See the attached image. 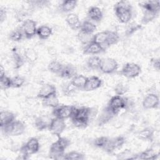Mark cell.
I'll return each mask as SVG.
<instances>
[{
	"label": "cell",
	"instance_id": "1",
	"mask_svg": "<svg viewBox=\"0 0 160 160\" xmlns=\"http://www.w3.org/2000/svg\"><path fill=\"white\" fill-rule=\"evenodd\" d=\"M92 110L90 108L81 107L75 108L71 119L72 124L78 128H84L88 125V122Z\"/></svg>",
	"mask_w": 160,
	"mask_h": 160
},
{
	"label": "cell",
	"instance_id": "2",
	"mask_svg": "<svg viewBox=\"0 0 160 160\" xmlns=\"http://www.w3.org/2000/svg\"><path fill=\"white\" fill-rule=\"evenodd\" d=\"M114 11L119 21L123 24L129 22L132 18V12L131 5L127 1H121L114 6Z\"/></svg>",
	"mask_w": 160,
	"mask_h": 160
},
{
	"label": "cell",
	"instance_id": "3",
	"mask_svg": "<svg viewBox=\"0 0 160 160\" xmlns=\"http://www.w3.org/2000/svg\"><path fill=\"white\" fill-rule=\"evenodd\" d=\"M70 141L64 137H58V140L50 146L49 156L55 159H62L66 149L70 145Z\"/></svg>",
	"mask_w": 160,
	"mask_h": 160
},
{
	"label": "cell",
	"instance_id": "4",
	"mask_svg": "<svg viewBox=\"0 0 160 160\" xmlns=\"http://www.w3.org/2000/svg\"><path fill=\"white\" fill-rule=\"evenodd\" d=\"M2 132L6 136H18L24 133L26 129L25 124L21 121L15 120L11 124L2 127Z\"/></svg>",
	"mask_w": 160,
	"mask_h": 160
},
{
	"label": "cell",
	"instance_id": "5",
	"mask_svg": "<svg viewBox=\"0 0 160 160\" xmlns=\"http://www.w3.org/2000/svg\"><path fill=\"white\" fill-rule=\"evenodd\" d=\"M39 146V142L37 138H30L21 148V152L24 159H28L29 156L38 152Z\"/></svg>",
	"mask_w": 160,
	"mask_h": 160
},
{
	"label": "cell",
	"instance_id": "6",
	"mask_svg": "<svg viewBox=\"0 0 160 160\" xmlns=\"http://www.w3.org/2000/svg\"><path fill=\"white\" fill-rule=\"evenodd\" d=\"M127 102L128 100L126 98H124L121 96L115 95L110 99L107 106L114 114L117 115L121 109L126 108Z\"/></svg>",
	"mask_w": 160,
	"mask_h": 160
},
{
	"label": "cell",
	"instance_id": "7",
	"mask_svg": "<svg viewBox=\"0 0 160 160\" xmlns=\"http://www.w3.org/2000/svg\"><path fill=\"white\" fill-rule=\"evenodd\" d=\"M76 107L72 105H59L53 108L52 114L54 117L62 119L71 118Z\"/></svg>",
	"mask_w": 160,
	"mask_h": 160
},
{
	"label": "cell",
	"instance_id": "8",
	"mask_svg": "<svg viewBox=\"0 0 160 160\" xmlns=\"http://www.w3.org/2000/svg\"><path fill=\"white\" fill-rule=\"evenodd\" d=\"M141 67L136 63L128 62L124 64L120 71V74L127 78H134L141 73Z\"/></svg>",
	"mask_w": 160,
	"mask_h": 160
},
{
	"label": "cell",
	"instance_id": "9",
	"mask_svg": "<svg viewBox=\"0 0 160 160\" xmlns=\"http://www.w3.org/2000/svg\"><path fill=\"white\" fill-rule=\"evenodd\" d=\"M118 68V62L113 58H101L99 70L104 74H112L117 71Z\"/></svg>",
	"mask_w": 160,
	"mask_h": 160
},
{
	"label": "cell",
	"instance_id": "10",
	"mask_svg": "<svg viewBox=\"0 0 160 160\" xmlns=\"http://www.w3.org/2000/svg\"><path fill=\"white\" fill-rule=\"evenodd\" d=\"M66 128V124L64 119L54 117L51 119L48 129L52 134L59 137L65 130Z\"/></svg>",
	"mask_w": 160,
	"mask_h": 160
},
{
	"label": "cell",
	"instance_id": "11",
	"mask_svg": "<svg viewBox=\"0 0 160 160\" xmlns=\"http://www.w3.org/2000/svg\"><path fill=\"white\" fill-rule=\"evenodd\" d=\"M21 29L26 39H31L36 34L38 28L36 22L34 20L27 19L23 21Z\"/></svg>",
	"mask_w": 160,
	"mask_h": 160
},
{
	"label": "cell",
	"instance_id": "12",
	"mask_svg": "<svg viewBox=\"0 0 160 160\" xmlns=\"http://www.w3.org/2000/svg\"><path fill=\"white\" fill-rule=\"evenodd\" d=\"M126 142V138L123 136H118L109 140L104 151L108 153H111L114 151L120 149Z\"/></svg>",
	"mask_w": 160,
	"mask_h": 160
},
{
	"label": "cell",
	"instance_id": "13",
	"mask_svg": "<svg viewBox=\"0 0 160 160\" xmlns=\"http://www.w3.org/2000/svg\"><path fill=\"white\" fill-rule=\"evenodd\" d=\"M142 104L145 109H157L159 106V96L154 93L148 94L144 98Z\"/></svg>",
	"mask_w": 160,
	"mask_h": 160
},
{
	"label": "cell",
	"instance_id": "14",
	"mask_svg": "<svg viewBox=\"0 0 160 160\" xmlns=\"http://www.w3.org/2000/svg\"><path fill=\"white\" fill-rule=\"evenodd\" d=\"M110 31H104L96 33L93 36L92 42L101 45L104 49L108 48Z\"/></svg>",
	"mask_w": 160,
	"mask_h": 160
},
{
	"label": "cell",
	"instance_id": "15",
	"mask_svg": "<svg viewBox=\"0 0 160 160\" xmlns=\"http://www.w3.org/2000/svg\"><path fill=\"white\" fill-rule=\"evenodd\" d=\"M102 84L101 79L93 76L91 77H87L86 82L83 88L85 91H92L99 88Z\"/></svg>",
	"mask_w": 160,
	"mask_h": 160
},
{
	"label": "cell",
	"instance_id": "16",
	"mask_svg": "<svg viewBox=\"0 0 160 160\" xmlns=\"http://www.w3.org/2000/svg\"><path fill=\"white\" fill-rule=\"evenodd\" d=\"M56 94V88L51 84H45L39 90L37 94L38 98L43 99L52 94Z\"/></svg>",
	"mask_w": 160,
	"mask_h": 160
},
{
	"label": "cell",
	"instance_id": "17",
	"mask_svg": "<svg viewBox=\"0 0 160 160\" xmlns=\"http://www.w3.org/2000/svg\"><path fill=\"white\" fill-rule=\"evenodd\" d=\"M116 116L112 111L108 107L106 106L101 113L99 116L98 118V126H103L107 122H108L110 120H111Z\"/></svg>",
	"mask_w": 160,
	"mask_h": 160
},
{
	"label": "cell",
	"instance_id": "18",
	"mask_svg": "<svg viewBox=\"0 0 160 160\" xmlns=\"http://www.w3.org/2000/svg\"><path fill=\"white\" fill-rule=\"evenodd\" d=\"M76 74V68L71 64H68L66 65H64L59 76L64 79H72Z\"/></svg>",
	"mask_w": 160,
	"mask_h": 160
},
{
	"label": "cell",
	"instance_id": "19",
	"mask_svg": "<svg viewBox=\"0 0 160 160\" xmlns=\"http://www.w3.org/2000/svg\"><path fill=\"white\" fill-rule=\"evenodd\" d=\"M87 14L89 20L96 22H100L103 17L101 9L97 6L90 7L88 11Z\"/></svg>",
	"mask_w": 160,
	"mask_h": 160
},
{
	"label": "cell",
	"instance_id": "20",
	"mask_svg": "<svg viewBox=\"0 0 160 160\" xmlns=\"http://www.w3.org/2000/svg\"><path fill=\"white\" fill-rule=\"evenodd\" d=\"M66 22L73 30L80 29L81 22L79 16L75 13H69L66 17Z\"/></svg>",
	"mask_w": 160,
	"mask_h": 160
},
{
	"label": "cell",
	"instance_id": "21",
	"mask_svg": "<svg viewBox=\"0 0 160 160\" xmlns=\"http://www.w3.org/2000/svg\"><path fill=\"white\" fill-rule=\"evenodd\" d=\"M139 6L143 10L159 13L160 2L159 1H147L139 3Z\"/></svg>",
	"mask_w": 160,
	"mask_h": 160
},
{
	"label": "cell",
	"instance_id": "22",
	"mask_svg": "<svg viewBox=\"0 0 160 160\" xmlns=\"http://www.w3.org/2000/svg\"><path fill=\"white\" fill-rule=\"evenodd\" d=\"M104 50L105 49L101 45L92 41L85 46L83 50V53L85 54L95 55L101 53L102 52L104 51Z\"/></svg>",
	"mask_w": 160,
	"mask_h": 160
},
{
	"label": "cell",
	"instance_id": "23",
	"mask_svg": "<svg viewBox=\"0 0 160 160\" xmlns=\"http://www.w3.org/2000/svg\"><path fill=\"white\" fill-rule=\"evenodd\" d=\"M0 117L1 128L6 126L16 120V116L14 114L8 111H1L0 113Z\"/></svg>",
	"mask_w": 160,
	"mask_h": 160
},
{
	"label": "cell",
	"instance_id": "24",
	"mask_svg": "<svg viewBox=\"0 0 160 160\" xmlns=\"http://www.w3.org/2000/svg\"><path fill=\"white\" fill-rule=\"evenodd\" d=\"M51 121V119L48 116H41L36 119L34 125L38 131H43L49 128Z\"/></svg>",
	"mask_w": 160,
	"mask_h": 160
},
{
	"label": "cell",
	"instance_id": "25",
	"mask_svg": "<svg viewBox=\"0 0 160 160\" xmlns=\"http://www.w3.org/2000/svg\"><path fill=\"white\" fill-rule=\"evenodd\" d=\"M154 134V129L151 127H147L138 132L137 136L142 141H151Z\"/></svg>",
	"mask_w": 160,
	"mask_h": 160
},
{
	"label": "cell",
	"instance_id": "26",
	"mask_svg": "<svg viewBox=\"0 0 160 160\" xmlns=\"http://www.w3.org/2000/svg\"><path fill=\"white\" fill-rule=\"evenodd\" d=\"M86 79L87 77H85L84 75L76 74L74 77H73L71 79V82L78 90H83V88L86 82Z\"/></svg>",
	"mask_w": 160,
	"mask_h": 160
},
{
	"label": "cell",
	"instance_id": "27",
	"mask_svg": "<svg viewBox=\"0 0 160 160\" xmlns=\"http://www.w3.org/2000/svg\"><path fill=\"white\" fill-rule=\"evenodd\" d=\"M52 29L46 25H42L38 28L36 34L41 39L45 40L48 39L52 34Z\"/></svg>",
	"mask_w": 160,
	"mask_h": 160
},
{
	"label": "cell",
	"instance_id": "28",
	"mask_svg": "<svg viewBox=\"0 0 160 160\" xmlns=\"http://www.w3.org/2000/svg\"><path fill=\"white\" fill-rule=\"evenodd\" d=\"M96 29V24L92 21L89 19H86L81 22L79 30L86 33L92 34V33L95 31Z\"/></svg>",
	"mask_w": 160,
	"mask_h": 160
},
{
	"label": "cell",
	"instance_id": "29",
	"mask_svg": "<svg viewBox=\"0 0 160 160\" xmlns=\"http://www.w3.org/2000/svg\"><path fill=\"white\" fill-rule=\"evenodd\" d=\"M159 153H156L152 148H149L138 154V159H156Z\"/></svg>",
	"mask_w": 160,
	"mask_h": 160
},
{
	"label": "cell",
	"instance_id": "30",
	"mask_svg": "<svg viewBox=\"0 0 160 160\" xmlns=\"http://www.w3.org/2000/svg\"><path fill=\"white\" fill-rule=\"evenodd\" d=\"M42 103L43 106H46V107H49V108H55L59 106V102L58 98L57 97L56 94H52L45 99H42Z\"/></svg>",
	"mask_w": 160,
	"mask_h": 160
},
{
	"label": "cell",
	"instance_id": "31",
	"mask_svg": "<svg viewBox=\"0 0 160 160\" xmlns=\"http://www.w3.org/2000/svg\"><path fill=\"white\" fill-rule=\"evenodd\" d=\"M77 3L78 1L75 0L63 1L60 5V8L62 12H69L76 7Z\"/></svg>",
	"mask_w": 160,
	"mask_h": 160
},
{
	"label": "cell",
	"instance_id": "32",
	"mask_svg": "<svg viewBox=\"0 0 160 160\" xmlns=\"http://www.w3.org/2000/svg\"><path fill=\"white\" fill-rule=\"evenodd\" d=\"M101 59L99 56H92L89 57L87 61L88 67L92 70H99Z\"/></svg>",
	"mask_w": 160,
	"mask_h": 160
},
{
	"label": "cell",
	"instance_id": "33",
	"mask_svg": "<svg viewBox=\"0 0 160 160\" xmlns=\"http://www.w3.org/2000/svg\"><path fill=\"white\" fill-rule=\"evenodd\" d=\"M63 66H64V65L62 63H61L58 61L54 60V61H51L49 63V64L48 66V69L52 73L56 74L59 75L60 72L61 71Z\"/></svg>",
	"mask_w": 160,
	"mask_h": 160
},
{
	"label": "cell",
	"instance_id": "34",
	"mask_svg": "<svg viewBox=\"0 0 160 160\" xmlns=\"http://www.w3.org/2000/svg\"><path fill=\"white\" fill-rule=\"evenodd\" d=\"M85 159L84 154L79 152L78 151H71L68 153H66L63 155L62 159H68V160H83Z\"/></svg>",
	"mask_w": 160,
	"mask_h": 160
},
{
	"label": "cell",
	"instance_id": "35",
	"mask_svg": "<svg viewBox=\"0 0 160 160\" xmlns=\"http://www.w3.org/2000/svg\"><path fill=\"white\" fill-rule=\"evenodd\" d=\"M93 36L91 34H88L84 32H82L79 30L78 34V38L79 41L84 45H87L91 42L92 41V38Z\"/></svg>",
	"mask_w": 160,
	"mask_h": 160
},
{
	"label": "cell",
	"instance_id": "36",
	"mask_svg": "<svg viewBox=\"0 0 160 160\" xmlns=\"http://www.w3.org/2000/svg\"><path fill=\"white\" fill-rule=\"evenodd\" d=\"M77 90L78 89L72 84L71 81L66 83L62 86V89L63 94H64V96H74L76 93Z\"/></svg>",
	"mask_w": 160,
	"mask_h": 160
},
{
	"label": "cell",
	"instance_id": "37",
	"mask_svg": "<svg viewBox=\"0 0 160 160\" xmlns=\"http://www.w3.org/2000/svg\"><path fill=\"white\" fill-rule=\"evenodd\" d=\"M158 14L159 13L157 12L143 10V16L141 19L142 24H146L149 23V22L152 21L154 19H155L158 16Z\"/></svg>",
	"mask_w": 160,
	"mask_h": 160
},
{
	"label": "cell",
	"instance_id": "38",
	"mask_svg": "<svg viewBox=\"0 0 160 160\" xmlns=\"http://www.w3.org/2000/svg\"><path fill=\"white\" fill-rule=\"evenodd\" d=\"M109 140V138L106 136L98 137L93 141V145L96 148H98L104 150L106 145L108 144Z\"/></svg>",
	"mask_w": 160,
	"mask_h": 160
},
{
	"label": "cell",
	"instance_id": "39",
	"mask_svg": "<svg viewBox=\"0 0 160 160\" xmlns=\"http://www.w3.org/2000/svg\"><path fill=\"white\" fill-rule=\"evenodd\" d=\"M12 60L14 62V68L16 69H19L21 68L24 62V59L23 57L19 52L15 51L12 52Z\"/></svg>",
	"mask_w": 160,
	"mask_h": 160
},
{
	"label": "cell",
	"instance_id": "40",
	"mask_svg": "<svg viewBox=\"0 0 160 160\" xmlns=\"http://www.w3.org/2000/svg\"><path fill=\"white\" fill-rule=\"evenodd\" d=\"M9 36L11 41L14 42H19L22 40L24 34L21 29H16L10 32Z\"/></svg>",
	"mask_w": 160,
	"mask_h": 160
},
{
	"label": "cell",
	"instance_id": "41",
	"mask_svg": "<svg viewBox=\"0 0 160 160\" xmlns=\"http://www.w3.org/2000/svg\"><path fill=\"white\" fill-rule=\"evenodd\" d=\"M128 90V88L126 84L122 82L118 83L114 88V92L116 95L122 96L124 95Z\"/></svg>",
	"mask_w": 160,
	"mask_h": 160
},
{
	"label": "cell",
	"instance_id": "42",
	"mask_svg": "<svg viewBox=\"0 0 160 160\" xmlns=\"http://www.w3.org/2000/svg\"><path fill=\"white\" fill-rule=\"evenodd\" d=\"M0 85L2 89H7L12 88L11 78L7 76L6 75L0 78Z\"/></svg>",
	"mask_w": 160,
	"mask_h": 160
},
{
	"label": "cell",
	"instance_id": "43",
	"mask_svg": "<svg viewBox=\"0 0 160 160\" xmlns=\"http://www.w3.org/2000/svg\"><path fill=\"white\" fill-rule=\"evenodd\" d=\"M11 81H12V88H19L24 84L25 79L21 76H16L11 78Z\"/></svg>",
	"mask_w": 160,
	"mask_h": 160
},
{
	"label": "cell",
	"instance_id": "44",
	"mask_svg": "<svg viewBox=\"0 0 160 160\" xmlns=\"http://www.w3.org/2000/svg\"><path fill=\"white\" fill-rule=\"evenodd\" d=\"M141 28H142V25L136 24V23H131L128 26L126 31V34L127 36H131L137 31L140 30Z\"/></svg>",
	"mask_w": 160,
	"mask_h": 160
},
{
	"label": "cell",
	"instance_id": "45",
	"mask_svg": "<svg viewBox=\"0 0 160 160\" xmlns=\"http://www.w3.org/2000/svg\"><path fill=\"white\" fill-rule=\"evenodd\" d=\"M28 2L29 3V5H30L32 8H41V7H43V6L47 5V4L49 2V1L37 0V1H28Z\"/></svg>",
	"mask_w": 160,
	"mask_h": 160
},
{
	"label": "cell",
	"instance_id": "46",
	"mask_svg": "<svg viewBox=\"0 0 160 160\" xmlns=\"http://www.w3.org/2000/svg\"><path fill=\"white\" fill-rule=\"evenodd\" d=\"M151 64L152 65V66L153 67V68L159 71V69H160V61H159V58H152L151 59Z\"/></svg>",
	"mask_w": 160,
	"mask_h": 160
},
{
	"label": "cell",
	"instance_id": "47",
	"mask_svg": "<svg viewBox=\"0 0 160 160\" xmlns=\"http://www.w3.org/2000/svg\"><path fill=\"white\" fill-rule=\"evenodd\" d=\"M6 17V8L1 6L0 8V21H1V23L5 20Z\"/></svg>",
	"mask_w": 160,
	"mask_h": 160
},
{
	"label": "cell",
	"instance_id": "48",
	"mask_svg": "<svg viewBox=\"0 0 160 160\" xmlns=\"http://www.w3.org/2000/svg\"><path fill=\"white\" fill-rule=\"evenodd\" d=\"M4 76H6L5 69H4V67L2 65H1L0 66V78L4 77Z\"/></svg>",
	"mask_w": 160,
	"mask_h": 160
}]
</instances>
